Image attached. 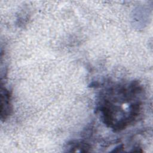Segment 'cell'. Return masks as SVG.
Segmentation results:
<instances>
[{
  "mask_svg": "<svg viewBox=\"0 0 153 153\" xmlns=\"http://www.w3.org/2000/svg\"><path fill=\"white\" fill-rule=\"evenodd\" d=\"M11 95L10 91L4 87H1V118L5 120L11 114L12 109L11 105Z\"/></svg>",
  "mask_w": 153,
  "mask_h": 153,
  "instance_id": "obj_1",
  "label": "cell"
},
{
  "mask_svg": "<svg viewBox=\"0 0 153 153\" xmlns=\"http://www.w3.org/2000/svg\"><path fill=\"white\" fill-rule=\"evenodd\" d=\"M69 148L71 150L70 152H88L90 148V146L84 142H71V143H69Z\"/></svg>",
  "mask_w": 153,
  "mask_h": 153,
  "instance_id": "obj_2",
  "label": "cell"
}]
</instances>
